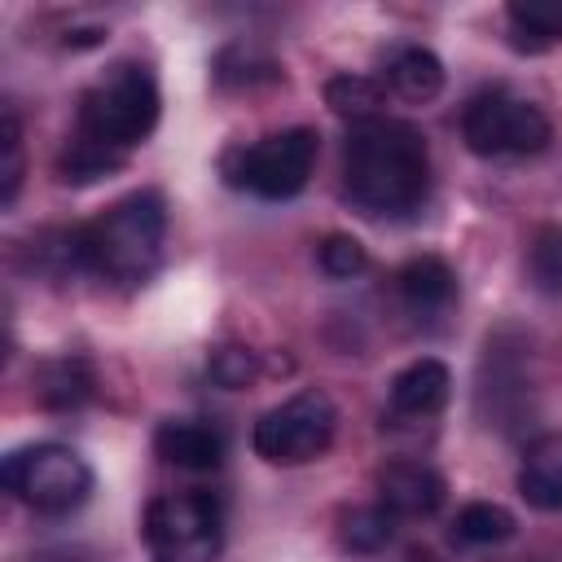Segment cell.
<instances>
[{
	"label": "cell",
	"instance_id": "6da1fadb",
	"mask_svg": "<svg viewBox=\"0 0 562 562\" xmlns=\"http://www.w3.org/2000/svg\"><path fill=\"white\" fill-rule=\"evenodd\" d=\"M430 149L426 136L404 119H369L347 132L342 145V193L369 220H400L426 202Z\"/></svg>",
	"mask_w": 562,
	"mask_h": 562
},
{
	"label": "cell",
	"instance_id": "7a4b0ae2",
	"mask_svg": "<svg viewBox=\"0 0 562 562\" xmlns=\"http://www.w3.org/2000/svg\"><path fill=\"white\" fill-rule=\"evenodd\" d=\"M167 241V202L158 189H136L105 206L97 220L79 224V263L83 272L110 285H140L154 277Z\"/></svg>",
	"mask_w": 562,
	"mask_h": 562
},
{
	"label": "cell",
	"instance_id": "3957f363",
	"mask_svg": "<svg viewBox=\"0 0 562 562\" xmlns=\"http://www.w3.org/2000/svg\"><path fill=\"white\" fill-rule=\"evenodd\" d=\"M158 110H162V97H158L154 70L136 57H119L83 88L75 132L119 154H132L158 127Z\"/></svg>",
	"mask_w": 562,
	"mask_h": 562
},
{
	"label": "cell",
	"instance_id": "277c9868",
	"mask_svg": "<svg viewBox=\"0 0 562 562\" xmlns=\"http://www.w3.org/2000/svg\"><path fill=\"white\" fill-rule=\"evenodd\" d=\"M316 149H321V140L312 127H281L255 145H233L220 158V171L233 189H246L263 202H285L307 189Z\"/></svg>",
	"mask_w": 562,
	"mask_h": 562
},
{
	"label": "cell",
	"instance_id": "5b68a950",
	"mask_svg": "<svg viewBox=\"0 0 562 562\" xmlns=\"http://www.w3.org/2000/svg\"><path fill=\"white\" fill-rule=\"evenodd\" d=\"M0 483L35 514L61 518L92 496V465L75 448L44 439V443L13 448L0 465Z\"/></svg>",
	"mask_w": 562,
	"mask_h": 562
},
{
	"label": "cell",
	"instance_id": "8992f818",
	"mask_svg": "<svg viewBox=\"0 0 562 562\" xmlns=\"http://www.w3.org/2000/svg\"><path fill=\"white\" fill-rule=\"evenodd\" d=\"M140 536L149 562H215L224 549V514L211 492H167L145 505Z\"/></svg>",
	"mask_w": 562,
	"mask_h": 562
},
{
	"label": "cell",
	"instance_id": "52a82bcc",
	"mask_svg": "<svg viewBox=\"0 0 562 562\" xmlns=\"http://www.w3.org/2000/svg\"><path fill=\"white\" fill-rule=\"evenodd\" d=\"M461 136L479 158H505V154H540L553 136V123L540 105L505 92L483 88L461 110Z\"/></svg>",
	"mask_w": 562,
	"mask_h": 562
},
{
	"label": "cell",
	"instance_id": "ba28073f",
	"mask_svg": "<svg viewBox=\"0 0 562 562\" xmlns=\"http://www.w3.org/2000/svg\"><path fill=\"white\" fill-rule=\"evenodd\" d=\"M334 430H338V404L312 386L268 408L255 422L250 443L268 465H307L334 443Z\"/></svg>",
	"mask_w": 562,
	"mask_h": 562
},
{
	"label": "cell",
	"instance_id": "9c48e42d",
	"mask_svg": "<svg viewBox=\"0 0 562 562\" xmlns=\"http://www.w3.org/2000/svg\"><path fill=\"white\" fill-rule=\"evenodd\" d=\"M448 496V483L426 461H386L378 470V501L395 518H430Z\"/></svg>",
	"mask_w": 562,
	"mask_h": 562
},
{
	"label": "cell",
	"instance_id": "30bf717a",
	"mask_svg": "<svg viewBox=\"0 0 562 562\" xmlns=\"http://www.w3.org/2000/svg\"><path fill=\"white\" fill-rule=\"evenodd\" d=\"M154 452L176 470L206 474V470H220L224 461V435L193 417H167L154 430Z\"/></svg>",
	"mask_w": 562,
	"mask_h": 562
},
{
	"label": "cell",
	"instance_id": "8fae6325",
	"mask_svg": "<svg viewBox=\"0 0 562 562\" xmlns=\"http://www.w3.org/2000/svg\"><path fill=\"white\" fill-rule=\"evenodd\" d=\"M448 395H452V373L435 356H422L391 378V413L395 417H413V422L435 417L448 404Z\"/></svg>",
	"mask_w": 562,
	"mask_h": 562
},
{
	"label": "cell",
	"instance_id": "7c38bea8",
	"mask_svg": "<svg viewBox=\"0 0 562 562\" xmlns=\"http://www.w3.org/2000/svg\"><path fill=\"white\" fill-rule=\"evenodd\" d=\"M518 496L544 514L562 509V430H544L527 443L518 465Z\"/></svg>",
	"mask_w": 562,
	"mask_h": 562
},
{
	"label": "cell",
	"instance_id": "4fadbf2b",
	"mask_svg": "<svg viewBox=\"0 0 562 562\" xmlns=\"http://www.w3.org/2000/svg\"><path fill=\"white\" fill-rule=\"evenodd\" d=\"M395 290H400V299H404L408 312H417V316H439V312H448L452 299H457V272H452V263L439 259V255H413V259L395 272Z\"/></svg>",
	"mask_w": 562,
	"mask_h": 562
},
{
	"label": "cell",
	"instance_id": "5bb4252c",
	"mask_svg": "<svg viewBox=\"0 0 562 562\" xmlns=\"http://www.w3.org/2000/svg\"><path fill=\"white\" fill-rule=\"evenodd\" d=\"M35 400L53 413H66V408H79L92 400L97 391V373H92V360L88 356H53V360H40L35 373Z\"/></svg>",
	"mask_w": 562,
	"mask_h": 562
},
{
	"label": "cell",
	"instance_id": "9a60e30c",
	"mask_svg": "<svg viewBox=\"0 0 562 562\" xmlns=\"http://www.w3.org/2000/svg\"><path fill=\"white\" fill-rule=\"evenodd\" d=\"M382 83H386L395 97L422 105V101L439 97V88H443V61H439L430 48H422V44H400V48L386 53Z\"/></svg>",
	"mask_w": 562,
	"mask_h": 562
},
{
	"label": "cell",
	"instance_id": "2e32d148",
	"mask_svg": "<svg viewBox=\"0 0 562 562\" xmlns=\"http://www.w3.org/2000/svg\"><path fill=\"white\" fill-rule=\"evenodd\" d=\"M395 514L373 501V505H351L338 514V544L347 553H382L395 540Z\"/></svg>",
	"mask_w": 562,
	"mask_h": 562
},
{
	"label": "cell",
	"instance_id": "e0dca14e",
	"mask_svg": "<svg viewBox=\"0 0 562 562\" xmlns=\"http://www.w3.org/2000/svg\"><path fill=\"white\" fill-rule=\"evenodd\" d=\"M123 162H127V154H119V149H110L101 140H88L83 132H75L61 145V154H57V180H66V184H92V180L119 171Z\"/></svg>",
	"mask_w": 562,
	"mask_h": 562
},
{
	"label": "cell",
	"instance_id": "ac0fdd59",
	"mask_svg": "<svg viewBox=\"0 0 562 562\" xmlns=\"http://www.w3.org/2000/svg\"><path fill=\"white\" fill-rule=\"evenodd\" d=\"M382 97H386V83L373 79V75H334L325 83V105L334 114L351 119V127L356 123H369V119H382L378 114L382 110Z\"/></svg>",
	"mask_w": 562,
	"mask_h": 562
},
{
	"label": "cell",
	"instance_id": "d6986e66",
	"mask_svg": "<svg viewBox=\"0 0 562 562\" xmlns=\"http://www.w3.org/2000/svg\"><path fill=\"white\" fill-rule=\"evenodd\" d=\"M505 13H509V26L518 31L514 44L527 53L562 40V0H514Z\"/></svg>",
	"mask_w": 562,
	"mask_h": 562
},
{
	"label": "cell",
	"instance_id": "ffe728a7",
	"mask_svg": "<svg viewBox=\"0 0 562 562\" xmlns=\"http://www.w3.org/2000/svg\"><path fill=\"white\" fill-rule=\"evenodd\" d=\"M514 531H518V518L496 501H470L457 509V522H452V536L461 544H501Z\"/></svg>",
	"mask_w": 562,
	"mask_h": 562
},
{
	"label": "cell",
	"instance_id": "44dd1931",
	"mask_svg": "<svg viewBox=\"0 0 562 562\" xmlns=\"http://www.w3.org/2000/svg\"><path fill=\"white\" fill-rule=\"evenodd\" d=\"M527 277L540 294H562V224H540L527 246Z\"/></svg>",
	"mask_w": 562,
	"mask_h": 562
},
{
	"label": "cell",
	"instance_id": "7402d4cb",
	"mask_svg": "<svg viewBox=\"0 0 562 562\" xmlns=\"http://www.w3.org/2000/svg\"><path fill=\"white\" fill-rule=\"evenodd\" d=\"M22 119L13 105H4V123H0V206L18 202L22 189Z\"/></svg>",
	"mask_w": 562,
	"mask_h": 562
},
{
	"label": "cell",
	"instance_id": "603a6c76",
	"mask_svg": "<svg viewBox=\"0 0 562 562\" xmlns=\"http://www.w3.org/2000/svg\"><path fill=\"white\" fill-rule=\"evenodd\" d=\"M316 263H321L325 277L351 281V277H360V272L369 268V250H364L351 233H329V237L316 246Z\"/></svg>",
	"mask_w": 562,
	"mask_h": 562
},
{
	"label": "cell",
	"instance_id": "cb8c5ba5",
	"mask_svg": "<svg viewBox=\"0 0 562 562\" xmlns=\"http://www.w3.org/2000/svg\"><path fill=\"white\" fill-rule=\"evenodd\" d=\"M255 373H259V356L250 347H220V351H211V378L220 386L241 391V386L255 382Z\"/></svg>",
	"mask_w": 562,
	"mask_h": 562
}]
</instances>
